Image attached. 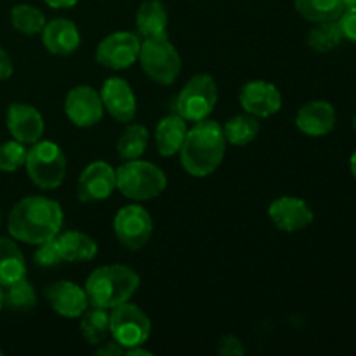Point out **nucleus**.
I'll list each match as a JSON object with an SVG mask.
<instances>
[{
  "label": "nucleus",
  "mask_w": 356,
  "mask_h": 356,
  "mask_svg": "<svg viewBox=\"0 0 356 356\" xmlns=\"http://www.w3.org/2000/svg\"><path fill=\"white\" fill-rule=\"evenodd\" d=\"M7 228L13 238L38 245L56 238L63 228V209L47 197H26L9 212Z\"/></svg>",
  "instance_id": "f257e3e1"
},
{
  "label": "nucleus",
  "mask_w": 356,
  "mask_h": 356,
  "mask_svg": "<svg viewBox=\"0 0 356 356\" xmlns=\"http://www.w3.org/2000/svg\"><path fill=\"white\" fill-rule=\"evenodd\" d=\"M181 163L193 177H207L218 170L226 153V138L222 125L214 120L195 122L188 129L181 148Z\"/></svg>",
  "instance_id": "f03ea898"
},
{
  "label": "nucleus",
  "mask_w": 356,
  "mask_h": 356,
  "mask_svg": "<svg viewBox=\"0 0 356 356\" xmlns=\"http://www.w3.org/2000/svg\"><path fill=\"white\" fill-rule=\"evenodd\" d=\"M139 275L125 264H108L94 270L86 280L89 305L94 308L113 309L115 306L131 301L138 292Z\"/></svg>",
  "instance_id": "7ed1b4c3"
},
{
  "label": "nucleus",
  "mask_w": 356,
  "mask_h": 356,
  "mask_svg": "<svg viewBox=\"0 0 356 356\" xmlns=\"http://www.w3.org/2000/svg\"><path fill=\"white\" fill-rule=\"evenodd\" d=\"M165 186V172L146 160H127L117 169V190L131 200H152L162 195Z\"/></svg>",
  "instance_id": "20e7f679"
},
{
  "label": "nucleus",
  "mask_w": 356,
  "mask_h": 356,
  "mask_svg": "<svg viewBox=\"0 0 356 356\" xmlns=\"http://www.w3.org/2000/svg\"><path fill=\"white\" fill-rule=\"evenodd\" d=\"M26 172L42 190H56L66 176V156L52 141H37L26 153Z\"/></svg>",
  "instance_id": "39448f33"
},
{
  "label": "nucleus",
  "mask_w": 356,
  "mask_h": 356,
  "mask_svg": "<svg viewBox=\"0 0 356 356\" xmlns=\"http://www.w3.org/2000/svg\"><path fill=\"white\" fill-rule=\"evenodd\" d=\"M139 61L146 75L160 86L174 83L181 72V56L167 35L145 38L141 42Z\"/></svg>",
  "instance_id": "423d86ee"
},
{
  "label": "nucleus",
  "mask_w": 356,
  "mask_h": 356,
  "mask_svg": "<svg viewBox=\"0 0 356 356\" xmlns=\"http://www.w3.org/2000/svg\"><path fill=\"white\" fill-rule=\"evenodd\" d=\"M218 99L219 90L216 80L207 73L195 75L181 89L176 103L177 115L191 124L205 120L214 111Z\"/></svg>",
  "instance_id": "0eeeda50"
},
{
  "label": "nucleus",
  "mask_w": 356,
  "mask_h": 356,
  "mask_svg": "<svg viewBox=\"0 0 356 356\" xmlns=\"http://www.w3.org/2000/svg\"><path fill=\"white\" fill-rule=\"evenodd\" d=\"M149 334L152 322L139 306L127 301L110 309V336L124 346V350L143 346Z\"/></svg>",
  "instance_id": "6e6552de"
},
{
  "label": "nucleus",
  "mask_w": 356,
  "mask_h": 356,
  "mask_svg": "<svg viewBox=\"0 0 356 356\" xmlns=\"http://www.w3.org/2000/svg\"><path fill=\"white\" fill-rule=\"evenodd\" d=\"M113 229L118 242L125 249L139 250L149 242L153 235L152 214L143 205H125L115 216Z\"/></svg>",
  "instance_id": "1a4fd4ad"
},
{
  "label": "nucleus",
  "mask_w": 356,
  "mask_h": 356,
  "mask_svg": "<svg viewBox=\"0 0 356 356\" xmlns=\"http://www.w3.org/2000/svg\"><path fill=\"white\" fill-rule=\"evenodd\" d=\"M141 38L132 31H113L99 42L96 61L110 70H125L139 59Z\"/></svg>",
  "instance_id": "9d476101"
},
{
  "label": "nucleus",
  "mask_w": 356,
  "mask_h": 356,
  "mask_svg": "<svg viewBox=\"0 0 356 356\" xmlns=\"http://www.w3.org/2000/svg\"><path fill=\"white\" fill-rule=\"evenodd\" d=\"M115 190H117V169L103 160H96L80 174L76 195L82 202L90 204V202L106 200Z\"/></svg>",
  "instance_id": "9b49d317"
},
{
  "label": "nucleus",
  "mask_w": 356,
  "mask_h": 356,
  "mask_svg": "<svg viewBox=\"0 0 356 356\" xmlns=\"http://www.w3.org/2000/svg\"><path fill=\"white\" fill-rule=\"evenodd\" d=\"M65 111L76 127H92L104 113L101 94L90 86L73 87L65 99Z\"/></svg>",
  "instance_id": "f8f14e48"
},
{
  "label": "nucleus",
  "mask_w": 356,
  "mask_h": 356,
  "mask_svg": "<svg viewBox=\"0 0 356 356\" xmlns=\"http://www.w3.org/2000/svg\"><path fill=\"white\" fill-rule=\"evenodd\" d=\"M44 294L49 306L63 318H80L90 306L86 289L68 280L52 282Z\"/></svg>",
  "instance_id": "ddd939ff"
},
{
  "label": "nucleus",
  "mask_w": 356,
  "mask_h": 356,
  "mask_svg": "<svg viewBox=\"0 0 356 356\" xmlns=\"http://www.w3.org/2000/svg\"><path fill=\"white\" fill-rule=\"evenodd\" d=\"M240 104L245 113L257 118H268L280 111L282 94L275 83L266 80H252L240 90Z\"/></svg>",
  "instance_id": "4468645a"
},
{
  "label": "nucleus",
  "mask_w": 356,
  "mask_h": 356,
  "mask_svg": "<svg viewBox=\"0 0 356 356\" xmlns=\"http://www.w3.org/2000/svg\"><path fill=\"white\" fill-rule=\"evenodd\" d=\"M271 222L285 233H296L313 222V211L302 198L280 197L271 202L268 209Z\"/></svg>",
  "instance_id": "2eb2a0df"
},
{
  "label": "nucleus",
  "mask_w": 356,
  "mask_h": 356,
  "mask_svg": "<svg viewBox=\"0 0 356 356\" xmlns=\"http://www.w3.org/2000/svg\"><path fill=\"white\" fill-rule=\"evenodd\" d=\"M99 94L104 110L115 120L124 122V124L134 120L136 113H138V101H136L132 87L129 86L127 80L120 79V76H111L103 83Z\"/></svg>",
  "instance_id": "dca6fc26"
},
{
  "label": "nucleus",
  "mask_w": 356,
  "mask_h": 356,
  "mask_svg": "<svg viewBox=\"0 0 356 356\" xmlns=\"http://www.w3.org/2000/svg\"><path fill=\"white\" fill-rule=\"evenodd\" d=\"M7 129L16 141L33 145L44 136V117L31 104L13 103L7 110Z\"/></svg>",
  "instance_id": "f3484780"
},
{
  "label": "nucleus",
  "mask_w": 356,
  "mask_h": 356,
  "mask_svg": "<svg viewBox=\"0 0 356 356\" xmlns=\"http://www.w3.org/2000/svg\"><path fill=\"white\" fill-rule=\"evenodd\" d=\"M336 110L327 101H312L306 103L296 117V125L299 131L312 138H322L330 134L336 127Z\"/></svg>",
  "instance_id": "a211bd4d"
},
{
  "label": "nucleus",
  "mask_w": 356,
  "mask_h": 356,
  "mask_svg": "<svg viewBox=\"0 0 356 356\" xmlns=\"http://www.w3.org/2000/svg\"><path fill=\"white\" fill-rule=\"evenodd\" d=\"M42 40L45 49L54 56H70L80 47V31L73 21L66 17H56V19L45 23L42 30Z\"/></svg>",
  "instance_id": "6ab92c4d"
},
{
  "label": "nucleus",
  "mask_w": 356,
  "mask_h": 356,
  "mask_svg": "<svg viewBox=\"0 0 356 356\" xmlns=\"http://www.w3.org/2000/svg\"><path fill=\"white\" fill-rule=\"evenodd\" d=\"M188 125L186 120L179 115H169L159 122L155 129V141L159 153L162 156H174L181 152L186 139Z\"/></svg>",
  "instance_id": "aec40b11"
},
{
  "label": "nucleus",
  "mask_w": 356,
  "mask_h": 356,
  "mask_svg": "<svg viewBox=\"0 0 356 356\" xmlns=\"http://www.w3.org/2000/svg\"><path fill=\"white\" fill-rule=\"evenodd\" d=\"M169 14L160 0H145L136 14V26L141 37H165Z\"/></svg>",
  "instance_id": "412c9836"
},
{
  "label": "nucleus",
  "mask_w": 356,
  "mask_h": 356,
  "mask_svg": "<svg viewBox=\"0 0 356 356\" xmlns=\"http://www.w3.org/2000/svg\"><path fill=\"white\" fill-rule=\"evenodd\" d=\"M56 240L66 263H86V261L94 259L97 254L96 240L83 232L72 229V232L59 233Z\"/></svg>",
  "instance_id": "4be33fe9"
},
{
  "label": "nucleus",
  "mask_w": 356,
  "mask_h": 356,
  "mask_svg": "<svg viewBox=\"0 0 356 356\" xmlns=\"http://www.w3.org/2000/svg\"><path fill=\"white\" fill-rule=\"evenodd\" d=\"M26 277V261L16 242L0 238V287L14 284Z\"/></svg>",
  "instance_id": "5701e85b"
},
{
  "label": "nucleus",
  "mask_w": 356,
  "mask_h": 356,
  "mask_svg": "<svg viewBox=\"0 0 356 356\" xmlns=\"http://www.w3.org/2000/svg\"><path fill=\"white\" fill-rule=\"evenodd\" d=\"M80 334L89 344L96 346L110 336V313L103 308H90L86 309L80 316Z\"/></svg>",
  "instance_id": "b1692460"
},
{
  "label": "nucleus",
  "mask_w": 356,
  "mask_h": 356,
  "mask_svg": "<svg viewBox=\"0 0 356 356\" xmlns=\"http://www.w3.org/2000/svg\"><path fill=\"white\" fill-rule=\"evenodd\" d=\"M261 131L259 118L254 115L243 113L236 115V117L229 118L225 125H222V132H225L226 143L235 146H245L250 141L257 138Z\"/></svg>",
  "instance_id": "393cba45"
},
{
  "label": "nucleus",
  "mask_w": 356,
  "mask_h": 356,
  "mask_svg": "<svg viewBox=\"0 0 356 356\" xmlns=\"http://www.w3.org/2000/svg\"><path fill=\"white\" fill-rule=\"evenodd\" d=\"M148 129L141 124H131L120 134L117 143V153L122 160H136L141 159L143 153L148 146Z\"/></svg>",
  "instance_id": "a878e982"
},
{
  "label": "nucleus",
  "mask_w": 356,
  "mask_h": 356,
  "mask_svg": "<svg viewBox=\"0 0 356 356\" xmlns=\"http://www.w3.org/2000/svg\"><path fill=\"white\" fill-rule=\"evenodd\" d=\"M296 10L312 23L334 21L344 13L341 0H296Z\"/></svg>",
  "instance_id": "bb28decb"
},
{
  "label": "nucleus",
  "mask_w": 356,
  "mask_h": 356,
  "mask_svg": "<svg viewBox=\"0 0 356 356\" xmlns=\"http://www.w3.org/2000/svg\"><path fill=\"white\" fill-rule=\"evenodd\" d=\"M10 21H13V26L19 33L28 35V37L42 33L45 23H47L44 13L40 9H37V7L28 6V3H19V6L13 7V10H10Z\"/></svg>",
  "instance_id": "cd10ccee"
},
{
  "label": "nucleus",
  "mask_w": 356,
  "mask_h": 356,
  "mask_svg": "<svg viewBox=\"0 0 356 356\" xmlns=\"http://www.w3.org/2000/svg\"><path fill=\"white\" fill-rule=\"evenodd\" d=\"M344 40L337 19L316 23V26L309 31L308 44L316 52H330Z\"/></svg>",
  "instance_id": "c85d7f7f"
},
{
  "label": "nucleus",
  "mask_w": 356,
  "mask_h": 356,
  "mask_svg": "<svg viewBox=\"0 0 356 356\" xmlns=\"http://www.w3.org/2000/svg\"><path fill=\"white\" fill-rule=\"evenodd\" d=\"M2 289L3 306H7V308L16 309V312H26L37 305V294H35L33 285L26 280V277Z\"/></svg>",
  "instance_id": "c756f323"
},
{
  "label": "nucleus",
  "mask_w": 356,
  "mask_h": 356,
  "mask_svg": "<svg viewBox=\"0 0 356 356\" xmlns=\"http://www.w3.org/2000/svg\"><path fill=\"white\" fill-rule=\"evenodd\" d=\"M28 149L19 141H7L0 145V170L3 172H16L26 162Z\"/></svg>",
  "instance_id": "7c9ffc66"
},
{
  "label": "nucleus",
  "mask_w": 356,
  "mask_h": 356,
  "mask_svg": "<svg viewBox=\"0 0 356 356\" xmlns=\"http://www.w3.org/2000/svg\"><path fill=\"white\" fill-rule=\"evenodd\" d=\"M61 250H59L58 240L52 238L44 243H38V249L35 250V263L42 268H51L58 266L63 263Z\"/></svg>",
  "instance_id": "2f4dec72"
},
{
  "label": "nucleus",
  "mask_w": 356,
  "mask_h": 356,
  "mask_svg": "<svg viewBox=\"0 0 356 356\" xmlns=\"http://www.w3.org/2000/svg\"><path fill=\"white\" fill-rule=\"evenodd\" d=\"M218 353L222 356H242L245 355V348H243L242 341L233 334L222 337L218 344Z\"/></svg>",
  "instance_id": "473e14b6"
},
{
  "label": "nucleus",
  "mask_w": 356,
  "mask_h": 356,
  "mask_svg": "<svg viewBox=\"0 0 356 356\" xmlns=\"http://www.w3.org/2000/svg\"><path fill=\"white\" fill-rule=\"evenodd\" d=\"M343 37L356 44V9H346L339 17H337Z\"/></svg>",
  "instance_id": "72a5a7b5"
},
{
  "label": "nucleus",
  "mask_w": 356,
  "mask_h": 356,
  "mask_svg": "<svg viewBox=\"0 0 356 356\" xmlns=\"http://www.w3.org/2000/svg\"><path fill=\"white\" fill-rule=\"evenodd\" d=\"M124 353H125L124 346H120V344H118L113 337L108 341H103V343H101V346L96 350V355H99V356H122Z\"/></svg>",
  "instance_id": "f704fd0d"
},
{
  "label": "nucleus",
  "mask_w": 356,
  "mask_h": 356,
  "mask_svg": "<svg viewBox=\"0 0 356 356\" xmlns=\"http://www.w3.org/2000/svg\"><path fill=\"white\" fill-rule=\"evenodd\" d=\"M13 75V61H10L9 54L0 47V82L7 80Z\"/></svg>",
  "instance_id": "c9c22d12"
},
{
  "label": "nucleus",
  "mask_w": 356,
  "mask_h": 356,
  "mask_svg": "<svg viewBox=\"0 0 356 356\" xmlns=\"http://www.w3.org/2000/svg\"><path fill=\"white\" fill-rule=\"evenodd\" d=\"M44 2L52 9H68V7L75 6L79 0H44Z\"/></svg>",
  "instance_id": "e433bc0d"
},
{
  "label": "nucleus",
  "mask_w": 356,
  "mask_h": 356,
  "mask_svg": "<svg viewBox=\"0 0 356 356\" xmlns=\"http://www.w3.org/2000/svg\"><path fill=\"white\" fill-rule=\"evenodd\" d=\"M125 353H127L129 356H152V351H148V350H143L141 346L129 348V350H125Z\"/></svg>",
  "instance_id": "4c0bfd02"
},
{
  "label": "nucleus",
  "mask_w": 356,
  "mask_h": 356,
  "mask_svg": "<svg viewBox=\"0 0 356 356\" xmlns=\"http://www.w3.org/2000/svg\"><path fill=\"white\" fill-rule=\"evenodd\" d=\"M344 6V10L346 9H356V0H341Z\"/></svg>",
  "instance_id": "58836bf2"
},
{
  "label": "nucleus",
  "mask_w": 356,
  "mask_h": 356,
  "mask_svg": "<svg viewBox=\"0 0 356 356\" xmlns=\"http://www.w3.org/2000/svg\"><path fill=\"white\" fill-rule=\"evenodd\" d=\"M350 167H351V172H353L355 179H356V152L351 155V160H350Z\"/></svg>",
  "instance_id": "ea45409f"
},
{
  "label": "nucleus",
  "mask_w": 356,
  "mask_h": 356,
  "mask_svg": "<svg viewBox=\"0 0 356 356\" xmlns=\"http://www.w3.org/2000/svg\"><path fill=\"white\" fill-rule=\"evenodd\" d=\"M3 308V289L0 287V312H2Z\"/></svg>",
  "instance_id": "a19ab883"
},
{
  "label": "nucleus",
  "mask_w": 356,
  "mask_h": 356,
  "mask_svg": "<svg viewBox=\"0 0 356 356\" xmlns=\"http://www.w3.org/2000/svg\"><path fill=\"white\" fill-rule=\"evenodd\" d=\"M353 127H355V131H356V115H355V118H353Z\"/></svg>",
  "instance_id": "79ce46f5"
},
{
  "label": "nucleus",
  "mask_w": 356,
  "mask_h": 356,
  "mask_svg": "<svg viewBox=\"0 0 356 356\" xmlns=\"http://www.w3.org/2000/svg\"><path fill=\"white\" fill-rule=\"evenodd\" d=\"M0 355H2V350H0Z\"/></svg>",
  "instance_id": "37998d69"
},
{
  "label": "nucleus",
  "mask_w": 356,
  "mask_h": 356,
  "mask_svg": "<svg viewBox=\"0 0 356 356\" xmlns=\"http://www.w3.org/2000/svg\"><path fill=\"white\" fill-rule=\"evenodd\" d=\"M0 219H2V216H0Z\"/></svg>",
  "instance_id": "c03bdc74"
}]
</instances>
